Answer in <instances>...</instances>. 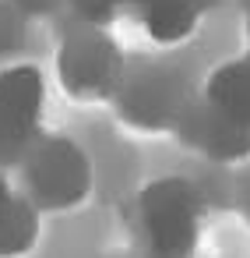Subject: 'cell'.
I'll return each mask as SVG.
<instances>
[{
  "instance_id": "obj_8",
  "label": "cell",
  "mask_w": 250,
  "mask_h": 258,
  "mask_svg": "<svg viewBox=\"0 0 250 258\" xmlns=\"http://www.w3.org/2000/svg\"><path fill=\"white\" fill-rule=\"evenodd\" d=\"M201 99L211 110H218L222 117L250 127V57H236V60L218 64L208 75Z\"/></svg>"
},
{
  "instance_id": "obj_10",
  "label": "cell",
  "mask_w": 250,
  "mask_h": 258,
  "mask_svg": "<svg viewBox=\"0 0 250 258\" xmlns=\"http://www.w3.org/2000/svg\"><path fill=\"white\" fill-rule=\"evenodd\" d=\"M123 4H131V0H71L78 22L102 25V29H106V22H113V15H116Z\"/></svg>"
},
{
  "instance_id": "obj_9",
  "label": "cell",
  "mask_w": 250,
  "mask_h": 258,
  "mask_svg": "<svg viewBox=\"0 0 250 258\" xmlns=\"http://www.w3.org/2000/svg\"><path fill=\"white\" fill-rule=\"evenodd\" d=\"M39 209L25 198L15 195V202L8 205V212L0 216V258H22L36 247L39 240Z\"/></svg>"
},
{
  "instance_id": "obj_5",
  "label": "cell",
  "mask_w": 250,
  "mask_h": 258,
  "mask_svg": "<svg viewBox=\"0 0 250 258\" xmlns=\"http://www.w3.org/2000/svg\"><path fill=\"white\" fill-rule=\"evenodd\" d=\"M46 82L36 64H11L0 71V166L22 163L32 142L43 135Z\"/></svg>"
},
{
  "instance_id": "obj_2",
  "label": "cell",
  "mask_w": 250,
  "mask_h": 258,
  "mask_svg": "<svg viewBox=\"0 0 250 258\" xmlns=\"http://www.w3.org/2000/svg\"><path fill=\"white\" fill-rule=\"evenodd\" d=\"M204 198L187 177H159L138 195V223L152 258H190L201 237Z\"/></svg>"
},
{
  "instance_id": "obj_3",
  "label": "cell",
  "mask_w": 250,
  "mask_h": 258,
  "mask_svg": "<svg viewBox=\"0 0 250 258\" xmlns=\"http://www.w3.org/2000/svg\"><path fill=\"white\" fill-rule=\"evenodd\" d=\"M57 75H60V85L74 99L99 103V99H113L116 96V89H120L127 71H123V57H120L116 39L102 25L78 22L60 39Z\"/></svg>"
},
{
  "instance_id": "obj_13",
  "label": "cell",
  "mask_w": 250,
  "mask_h": 258,
  "mask_svg": "<svg viewBox=\"0 0 250 258\" xmlns=\"http://www.w3.org/2000/svg\"><path fill=\"white\" fill-rule=\"evenodd\" d=\"M11 202H15V191L8 187V180H4V177H0V216L8 212V205H11Z\"/></svg>"
},
{
  "instance_id": "obj_7",
  "label": "cell",
  "mask_w": 250,
  "mask_h": 258,
  "mask_svg": "<svg viewBox=\"0 0 250 258\" xmlns=\"http://www.w3.org/2000/svg\"><path fill=\"white\" fill-rule=\"evenodd\" d=\"M131 8L145 25V32L162 46H176L190 39L204 15L197 0H131Z\"/></svg>"
},
{
  "instance_id": "obj_4",
  "label": "cell",
  "mask_w": 250,
  "mask_h": 258,
  "mask_svg": "<svg viewBox=\"0 0 250 258\" xmlns=\"http://www.w3.org/2000/svg\"><path fill=\"white\" fill-rule=\"evenodd\" d=\"M190 99L194 96H190L183 75L166 64H148L134 75H123V82L113 96L120 117L141 131H176Z\"/></svg>"
},
{
  "instance_id": "obj_15",
  "label": "cell",
  "mask_w": 250,
  "mask_h": 258,
  "mask_svg": "<svg viewBox=\"0 0 250 258\" xmlns=\"http://www.w3.org/2000/svg\"><path fill=\"white\" fill-rule=\"evenodd\" d=\"M246 46H250V22H246ZM246 57H250V53H246Z\"/></svg>"
},
{
  "instance_id": "obj_12",
  "label": "cell",
  "mask_w": 250,
  "mask_h": 258,
  "mask_svg": "<svg viewBox=\"0 0 250 258\" xmlns=\"http://www.w3.org/2000/svg\"><path fill=\"white\" fill-rule=\"evenodd\" d=\"M57 0H11V8H22V11H50Z\"/></svg>"
},
{
  "instance_id": "obj_11",
  "label": "cell",
  "mask_w": 250,
  "mask_h": 258,
  "mask_svg": "<svg viewBox=\"0 0 250 258\" xmlns=\"http://www.w3.org/2000/svg\"><path fill=\"white\" fill-rule=\"evenodd\" d=\"M18 29H22V22H18V11L0 4V53H4L8 46H15V43H18Z\"/></svg>"
},
{
  "instance_id": "obj_6",
  "label": "cell",
  "mask_w": 250,
  "mask_h": 258,
  "mask_svg": "<svg viewBox=\"0 0 250 258\" xmlns=\"http://www.w3.org/2000/svg\"><path fill=\"white\" fill-rule=\"evenodd\" d=\"M173 135L187 149L201 152L211 163H243V159H250V127L222 117L204 99L187 103V110H183Z\"/></svg>"
},
{
  "instance_id": "obj_14",
  "label": "cell",
  "mask_w": 250,
  "mask_h": 258,
  "mask_svg": "<svg viewBox=\"0 0 250 258\" xmlns=\"http://www.w3.org/2000/svg\"><path fill=\"white\" fill-rule=\"evenodd\" d=\"M197 4H201V8H204V11H208V8H211V4H215V0H197Z\"/></svg>"
},
{
  "instance_id": "obj_1",
  "label": "cell",
  "mask_w": 250,
  "mask_h": 258,
  "mask_svg": "<svg viewBox=\"0 0 250 258\" xmlns=\"http://www.w3.org/2000/svg\"><path fill=\"white\" fill-rule=\"evenodd\" d=\"M22 195L39 212H67L92 191V163L67 135H39L22 156Z\"/></svg>"
}]
</instances>
